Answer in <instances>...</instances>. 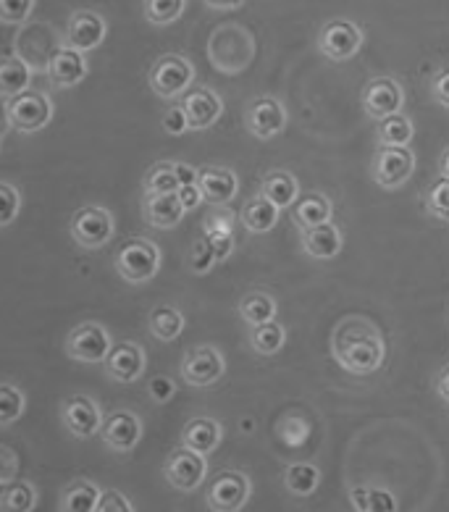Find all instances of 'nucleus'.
I'll list each match as a JSON object with an SVG mask.
<instances>
[{"label": "nucleus", "instance_id": "c03bdc74", "mask_svg": "<svg viewBox=\"0 0 449 512\" xmlns=\"http://www.w3.org/2000/svg\"><path fill=\"white\" fill-rule=\"evenodd\" d=\"M35 11V0H0V22L24 24Z\"/></svg>", "mask_w": 449, "mask_h": 512}, {"label": "nucleus", "instance_id": "58836bf2", "mask_svg": "<svg viewBox=\"0 0 449 512\" xmlns=\"http://www.w3.org/2000/svg\"><path fill=\"white\" fill-rule=\"evenodd\" d=\"M205 237L211 242V247L216 250V258L218 263H224L229 255L234 253V232H232V224L224 221V218H211V221H205Z\"/></svg>", "mask_w": 449, "mask_h": 512}, {"label": "nucleus", "instance_id": "473e14b6", "mask_svg": "<svg viewBox=\"0 0 449 512\" xmlns=\"http://www.w3.org/2000/svg\"><path fill=\"white\" fill-rule=\"evenodd\" d=\"M379 127H376V142L379 145H389V148H407L415 137V127L413 119L405 116V113H392V116H386V119L376 121Z\"/></svg>", "mask_w": 449, "mask_h": 512}, {"label": "nucleus", "instance_id": "7ed1b4c3", "mask_svg": "<svg viewBox=\"0 0 449 512\" xmlns=\"http://www.w3.org/2000/svg\"><path fill=\"white\" fill-rule=\"evenodd\" d=\"M6 121L22 134L43 132L53 121V100L40 90H24L22 95L6 100Z\"/></svg>", "mask_w": 449, "mask_h": 512}, {"label": "nucleus", "instance_id": "603ef678", "mask_svg": "<svg viewBox=\"0 0 449 512\" xmlns=\"http://www.w3.org/2000/svg\"><path fill=\"white\" fill-rule=\"evenodd\" d=\"M174 169H176V179H179V187H182V184H197L200 169H195V166H190V163H184V161H174Z\"/></svg>", "mask_w": 449, "mask_h": 512}, {"label": "nucleus", "instance_id": "1a4fd4ad", "mask_svg": "<svg viewBox=\"0 0 449 512\" xmlns=\"http://www.w3.org/2000/svg\"><path fill=\"white\" fill-rule=\"evenodd\" d=\"M363 48V29L350 19H331L318 32V50L329 61H350Z\"/></svg>", "mask_w": 449, "mask_h": 512}, {"label": "nucleus", "instance_id": "a211bd4d", "mask_svg": "<svg viewBox=\"0 0 449 512\" xmlns=\"http://www.w3.org/2000/svg\"><path fill=\"white\" fill-rule=\"evenodd\" d=\"M106 376L116 384H134L148 371V358L137 342L113 344L106 358Z\"/></svg>", "mask_w": 449, "mask_h": 512}, {"label": "nucleus", "instance_id": "f03ea898", "mask_svg": "<svg viewBox=\"0 0 449 512\" xmlns=\"http://www.w3.org/2000/svg\"><path fill=\"white\" fill-rule=\"evenodd\" d=\"M163 263L161 247L148 237H129L113 255V266L127 284H148L158 276Z\"/></svg>", "mask_w": 449, "mask_h": 512}, {"label": "nucleus", "instance_id": "e433bc0d", "mask_svg": "<svg viewBox=\"0 0 449 512\" xmlns=\"http://www.w3.org/2000/svg\"><path fill=\"white\" fill-rule=\"evenodd\" d=\"M142 187H145V195H166V192L179 190L174 161L153 163L145 179H142Z\"/></svg>", "mask_w": 449, "mask_h": 512}, {"label": "nucleus", "instance_id": "6ab92c4d", "mask_svg": "<svg viewBox=\"0 0 449 512\" xmlns=\"http://www.w3.org/2000/svg\"><path fill=\"white\" fill-rule=\"evenodd\" d=\"M106 35V19H103L98 11H92V8H82V11H74V14H71L69 27H66V45L82 50V53H90V50L103 45Z\"/></svg>", "mask_w": 449, "mask_h": 512}, {"label": "nucleus", "instance_id": "aec40b11", "mask_svg": "<svg viewBox=\"0 0 449 512\" xmlns=\"http://www.w3.org/2000/svg\"><path fill=\"white\" fill-rule=\"evenodd\" d=\"M208 56H211L213 66L221 74H239L250 66L255 56V40L253 35L245 37L239 45H226V37L221 32H213L211 43H208Z\"/></svg>", "mask_w": 449, "mask_h": 512}, {"label": "nucleus", "instance_id": "9b49d317", "mask_svg": "<svg viewBox=\"0 0 449 512\" xmlns=\"http://www.w3.org/2000/svg\"><path fill=\"white\" fill-rule=\"evenodd\" d=\"M415 153L410 148H389L381 145L373 155V182L381 190H400L402 184L413 176Z\"/></svg>", "mask_w": 449, "mask_h": 512}, {"label": "nucleus", "instance_id": "7c9ffc66", "mask_svg": "<svg viewBox=\"0 0 449 512\" xmlns=\"http://www.w3.org/2000/svg\"><path fill=\"white\" fill-rule=\"evenodd\" d=\"M276 313H279L276 297L266 292V289H253V292H247L239 300V316H242L247 326H260V323L274 321Z\"/></svg>", "mask_w": 449, "mask_h": 512}, {"label": "nucleus", "instance_id": "f3484780", "mask_svg": "<svg viewBox=\"0 0 449 512\" xmlns=\"http://www.w3.org/2000/svg\"><path fill=\"white\" fill-rule=\"evenodd\" d=\"M87 58L82 50L71 48V45H61L50 53L48 64H45V74H48L50 85L58 90H69L77 87L79 82H85L87 77Z\"/></svg>", "mask_w": 449, "mask_h": 512}, {"label": "nucleus", "instance_id": "ddd939ff", "mask_svg": "<svg viewBox=\"0 0 449 512\" xmlns=\"http://www.w3.org/2000/svg\"><path fill=\"white\" fill-rule=\"evenodd\" d=\"M360 103H363V111L371 116V119L381 121L392 113L402 111V103H405V90L394 77H373L368 85L363 87V95H360Z\"/></svg>", "mask_w": 449, "mask_h": 512}, {"label": "nucleus", "instance_id": "6e6552de", "mask_svg": "<svg viewBox=\"0 0 449 512\" xmlns=\"http://www.w3.org/2000/svg\"><path fill=\"white\" fill-rule=\"evenodd\" d=\"M111 347V331L95 321L79 323L66 337V355L77 363H106Z\"/></svg>", "mask_w": 449, "mask_h": 512}, {"label": "nucleus", "instance_id": "de8ad7c7", "mask_svg": "<svg viewBox=\"0 0 449 512\" xmlns=\"http://www.w3.org/2000/svg\"><path fill=\"white\" fill-rule=\"evenodd\" d=\"M95 512H134L132 499L127 494H121L119 489H106L100 494L98 510Z\"/></svg>", "mask_w": 449, "mask_h": 512}, {"label": "nucleus", "instance_id": "6e6d98bb", "mask_svg": "<svg viewBox=\"0 0 449 512\" xmlns=\"http://www.w3.org/2000/svg\"><path fill=\"white\" fill-rule=\"evenodd\" d=\"M439 174H442V179H449V148L439 158Z\"/></svg>", "mask_w": 449, "mask_h": 512}, {"label": "nucleus", "instance_id": "4c0bfd02", "mask_svg": "<svg viewBox=\"0 0 449 512\" xmlns=\"http://www.w3.org/2000/svg\"><path fill=\"white\" fill-rule=\"evenodd\" d=\"M24 407H27V394L14 384L0 386V426H14L16 418H22Z\"/></svg>", "mask_w": 449, "mask_h": 512}, {"label": "nucleus", "instance_id": "4468645a", "mask_svg": "<svg viewBox=\"0 0 449 512\" xmlns=\"http://www.w3.org/2000/svg\"><path fill=\"white\" fill-rule=\"evenodd\" d=\"M142 418L132 410H113L111 415H106V423H103V442L111 452L116 455H129L137 444L142 442Z\"/></svg>", "mask_w": 449, "mask_h": 512}, {"label": "nucleus", "instance_id": "f704fd0d", "mask_svg": "<svg viewBox=\"0 0 449 512\" xmlns=\"http://www.w3.org/2000/svg\"><path fill=\"white\" fill-rule=\"evenodd\" d=\"M37 507V489L32 481H11L0 489V510L32 512Z\"/></svg>", "mask_w": 449, "mask_h": 512}, {"label": "nucleus", "instance_id": "412c9836", "mask_svg": "<svg viewBox=\"0 0 449 512\" xmlns=\"http://www.w3.org/2000/svg\"><path fill=\"white\" fill-rule=\"evenodd\" d=\"M197 184L203 190L205 203L216 205V208L232 203L239 192V176L232 169H226V166H205V169H200Z\"/></svg>", "mask_w": 449, "mask_h": 512}, {"label": "nucleus", "instance_id": "f8f14e48", "mask_svg": "<svg viewBox=\"0 0 449 512\" xmlns=\"http://www.w3.org/2000/svg\"><path fill=\"white\" fill-rule=\"evenodd\" d=\"M61 421H64L66 431L77 439H90V436L103 431L106 415L100 410V405L92 400L90 394H71L61 405Z\"/></svg>", "mask_w": 449, "mask_h": 512}, {"label": "nucleus", "instance_id": "ea45409f", "mask_svg": "<svg viewBox=\"0 0 449 512\" xmlns=\"http://www.w3.org/2000/svg\"><path fill=\"white\" fill-rule=\"evenodd\" d=\"M187 0H145V19L155 27L174 24L184 14Z\"/></svg>", "mask_w": 449, "mask_h": 512}, {"label": "nucleus", "instance_id": "a18cd8bd", "mask_svg": "<svg viewBox=\"0 0 449 512\" xmlns=\"http://www.w3.org/2000/svg\"><path fill=\"white\" fill-rule=\"evenodd\" d=\"M161 127H163V132L169 134V137H182V134L190 132V119H187V113H184L182 103H179V106H171L169 111L163 113Z\"/></svg>", "mask_w": 449, "mask_h": 512}, {"label": "nucleus", "instance_id": "79ce46f5", "mask_svg": "<svg viewBox=\"0 0 449 512\" xmlns=\"http://www.w3.org/2000/svg\"><path fill=\"white\" fill-rule=\"evenodd\" d=\"M0 226H11L22 211V190L11 182H0Z\"/></svg>", "mask_w": 449, "mask_h": 512}, {"label": "nucleus", "instance_id": "cd10ccee", "mask_svg": "<svg viewBox=\"0 0 449 512\" xmlns=\"http://www.w3.org/2000/svg\"><path fill=\"white\" fill-rule=\"evenodd\" d=\"M292 218H295L297 229H313V226H321L326 221H334V205L323 192H310V195L300 197L295 205H292Z\"/></svg>", "mask_w": 449, "mask_h": 512}, {"label": "nucleus", "instance_id": "72a5a7b5", "mask_svg": "<svg viewBox=\"0 0 449 512\" xmlns=\"http://www.w3.org/2000/svg\"><path fill=\"white\" fill-rule=\"evenodd\" d=\"M284 486L295 497H310L321 486V470L313 463H292L284 468Z\"/></svg>", "mask_w": 449, "mask_h": 512}, {"label": "nucleus", "instance_id": "b1692460", "mask_svg": "<svg viewBox=\"0 0 449 512\" xmlns=\"http://www.w3.org/2000/svg\"><path fill=\"white\" fill-rule=\"evenodd\" d=\"M142 213L145 221L155 229H174L184 218V208L179 203L176 192H166V195H145L142 197Z\"/></svg>", "mask_w": 449, "mask_h": 512}, {"label": "nucleus", "instance_id": "09e8293b", "mask_svg": "<svg viewBox=\"0 0 449 512\" xmlns=\"http://www.w3.org/2000/svg\"><path fill=\"white\" fill-rule=\"evenodd\" d=\"M16 470H19V457L11 447H0V486L16 481Z\"/></svg>", "mask_w": 449, "mask_h": 512}, {"label": "nucleus", "instance_id": "2f4dec72", "mask_svg": "<svg viewBox=\"0 0 449 512\" xmlns=\"http://www.w3.org/2000/svg\"><path fill=\"white\" fill-rule=\"evenodd\" d=\"M184 313L174 305H155L148 316V329L158 342H174L182 337Z\"/></svg>", "mask_w": 449, "mask_h": 512}, {"label": "nucleus", "instance_id": "4be33fe9", "mask_svg": "<svg viewBox=\"0 0 449 512\" xmlns=\"http://www.w3.org/2000/svg\"><path fill=\"white\" fill-rule=\"evenodd\" d=\"M221 439H224V426L216 418H211V415H195V418H190V421L184 423L182 436H179V442L184 447L195 449V452L205 457L216 452Z\"/></svg>", "mask_w": 449, "mask_h": 512}, {"label": "nucleus", "instance_id": "20e7f679", "mask_svg": "<svg viewBox=\"0 0 449 512\" xmlns=\"http://www.w3.org/2000/svg\"><path fill=\"white\" fill-rule=\"evenodd\" d=\"M192 82H195V66L190 58L179 56V53H166L150 66L148 85L163 100L182 98L192 87Z\"/></svg>", "mask_w": 449, "mask_h": 512}, {"label": "nucleus", "instance_id": "8fccbe9b", "mask_svg": "<svg viewBox=\"0 0 449 512\" xmlns=\"http://www.w3.org/2000/svg\"><path fill=\"white\" fill-rule=\"evenodd\" d=\"M431 98L442 108H449V66L439 69L431 79Z\"/></svg>", "mask_w": 449, "mask_h": 512}, {"label": "nucleus", "instance_id": "0eeeda50", "mask_svg": "<svg viewBox=\"0 0 449 512\" xmlns=\"http://www.w3.org/2000/svg\"><path fill=\"white\" fill-rule=\"evenodd\" d=\"M182 379L195 389H208V386L218 384L226 373V358L224 352L213 347V344H200L192 350L184 352L182 365H179Z\"/></svg>", "mask_w": 449, "mask_h": 512}, {"label": "nucleus", "instance_id": "864d4df0", "mask_svg": "<svg viewBox=\"0 0 449 512\" xmlns=\"http://www.w3.org/2000/svg\"><path fill=\"white\" fill-rule=\"evenodd\" d=\"M434 392L442 397L444 402L449 405V363L444 365L442 371H439V376H436V384H434Z\"/></svg>", "mask_w": 449, "mask_h": 512}, {"label": "nucleus", "instance_id": "c756f323", "mask_svg": "<svg viewBox=\"0 0 449 512\" xmlns=\"http://www.w3.org/2000/svg\"><path fill=\"white\" fill-rule=\"evenodd\" d=\"M350 497L352 510L358 512H397L400 510V502L389 489H381V486H352L347 491Z\"/></svg>", "mask_w": 449, "mask_h": 512}, {"label": "nucleus", "instance_id": "a19ab883", "mask_svg": "<svg viewBox=\"0 0 449 512\" xmlns=\"http://www.w3.org/2000/svg\"><path fill=\"white\" fill-rule=\"evenodd\" d=\"M187 263H190V271L195 276H205L213 266H216L218 263L216 250L211 247L208 237L195 239V245H192V250H190V260H187Z\"/></svg>", "mask_w": 449, "mask_h": 512}, {"label": "nucleus", "instance_id": "49530a36", "mask_svg": "<svg viewBox=\"0 0 449 512\" xmlns=\"http://www.w3.org/2000/svg\"><path fill=\"white\" fill-rule=\"evenodd\" d=\"M148 394L155 405H169L176 397V384L171 376H155L148 381Z\"/></svg>", "mask_w": 449, "mask_h": 512}, {"label": "nucleus", "instance_id": "c9c22d12", "mask_svg": "<svg viewBox=\"0 0 449 512\" xmlns=\"http://www.w3.org/2000/svg\"><path fill=\"white\" fill-rule=\"evenodd\" d=\"M287 342V329L279 321L260 323V326H250V347L258 355H276Z\"/></svg>", "mask_w": 449, "mask_h": 512}, {"label": "nucleus", "instance_id": "5701e85b", "mask_svg": "<svg viewBox=\"0 0 449 512\" xmlns=\"http://www.w3.org/2000/svg\"><path fill=\"white\" fill-rule=\"evenodd\" d=\"M302 250L316 260H331L342 253L344 237L339 224L334 221H326L321 226H313V229H302L300 232Z\"/></svg>", "mask_w": 449, "mask_h": 512}, {"label": "nucleus", "instance_id": "f257e3e1", "mask_svg": "<svg viewBox=\"0 0 449 512\" xmlns=\"http://www.w3.org/2000/svg\"><path fill=\"white\" fill-rule=\"evenodd\" d=\"M331 355L352 376H371L386 360L384 334L365 316H347L331 331Z\"/></svg>", "mask_w": 449, "mask_h": 512}, {"label": "nucleus", "instance_id": "dca6fc26", "mask_svg": "<svg viewBox=\"0 0 449 512\" xmlns=\"http://www.w3.org/2000/svg\"><path fill=\"white\" fill-rule=\"evenodd\" d=\"M184 113H187V119H190V129L192 132H203V129H211L218 119H221V113H224V100L218 95L216 90L211 87H190V90L184 92L182 98Z\"/></svg>", "mask_w": 449, "mask_h": 512}, {"label": "nucleus", "instance_id": "bb28decb", "mask_svg": "<svg viewBox=\"0 0 449 512\" xmlns=\"http://www.w3.org/2000/svg\"><path fill=\"white\" fill-rule=\"evenodd\" d=\"M100 489L95 481L90 478H74L61 491V499H58V510L61 512H95L100 502Z\"/></svg>", "mask_w": 449, "mask_h": 512}, {"label": "nucleus", "instance_id": "a878e982", "mask_svg": "<svg viewBox=\"0 0 449 512\" xmlns=\"http://www.w3.org/2000/svg\"><path fill=\"white\" fill-rule=\"evenodd\" d=\"M279 213L281 208H276L266 195L250 197L239 211V224L250 234H268L279 224Z\"/></svg>", "mask_w": 449, "mask_h": 512}, {"label": "nucleus", "instance_id": "3c124183", "mask_svg": "<svg viewBox=\"0 0 449 512\" xmlns=\"http://www.w3.org/2000/svg\"><path fill=\"white\" fill-rule=\"evenodd\" d=\"M176 195H179V203H182V208L187 213L197 211V208L205 203V195L203 190H200V184H182V187L176 190Z\"/></svg>", "mask_w": 449, "mask_h": 512}, {"label": "nucleus", "instance_id": "9d476101", "mask_svg": "<svg viewBox=\"0 0 449 512\" xmlns=\"http://www.w3.org/2000/svg\"><path fill=\"white\" fill-rule=\"evenodd\" d=\"M208 476V457L190 447H176L163 463V478L176 491H195Z\"/></svg>", "mask_w": 449, "mask_h": 512}, {"label": "nucleus", "instance_id": "37998d69", "mask_svg": "<svg viewBox=\"0 0 449 512\" xmlns=\"http://www.w3.org/2000/svg\"><path fill=\"white\" fill-rule=\"evenodd\" d=\"M426 211L439 221L449 224V179H439L426 192Z\"/></svg>", "mask_w": 449, "mask_h": 512}, {"label": "nucleus", "instance_id": "5fc2aeb1", "mask_svg": "<svg viewBox=\"0 0 449 512\" xmlns=\"http://www.w3.org/2000/svg\"><path fill=\"white\" fill-rule=\"evenodd\" d=\"M245 3V0H205V6L213 8V11H234Z\"/></svg>", "mask_w": 449, "mask_h": 512}, {"label": "nucleus", "instance_id": "39448f33", "mask_svg": "<svg viewBox=\"0 0 449 512\" xmlns=\"http://www.w3.org/2000/svg\"><path fill=\"white\" fill-rule=\"evenodd\" d=\"M71 239L85 250H100L111 242L116 232V218L103 205H82L69 224Z\"/></svg>", "mask_w": 449, "mask_h": 512}, {"label": "nucleus", "instance_id": "393cba45", "mask_svg": "<svg viewBox=\"0 0 449 512\" xmlns=\"http://www.w3.org/2000/svg\"><path fill=\"white\" fill-rule=\"evenodd\" d=\"M260 195H266L276 208L287 211L300 200V182L292 171L274 169L260 179Z\"/></svg>", "mask_w": 449, "mask_h": 512}, {"label": "nucleus", "instance_id": "c85d7f7f", "mask_svg": "<svg viewBox=\"0 0 449 512\" xmlns=\"http://www.w3.org/2000/svg\"><path fill=\"white\" fill-rule=\"evenodd\" d=\"M29 85H32V66H29L27 58L22 53L3 58V64H0V92H3V100L22 95L24 90H29Z\"/></svg>", "mask_w": 449, "mask_h": 512}, {"label": "nucleus", "instance_id": "423d86ee", "mask_svg": "<svg viewBox=\"0 0 449 512\" xmlns=\"http://www.w3.org/2000/svg\"><path fill=\"white\" fill-rule=\"evenodd\" d=\"M253 497V481L242 470H221L211 478V486L205 491V502L216 512L245 510Z\"/></svg>", "mask_w": 449, "mask_h": 512}, {"label": "nucleus", "instance_id": "2eb2a0df", "mask_svg": "<svg viewBox=\"0 0 449 512\" xmlns=\"http://www.w3.org/2000/svg\"><path fill=\"white\" fill-rule=\"evenodd\" d=\"M247 129L258 140H274L287 129V108L279 98L271 95H260L247 108Z\"/></svg>", "mask_w": 449, "mask_h": 512}]
</instances>
